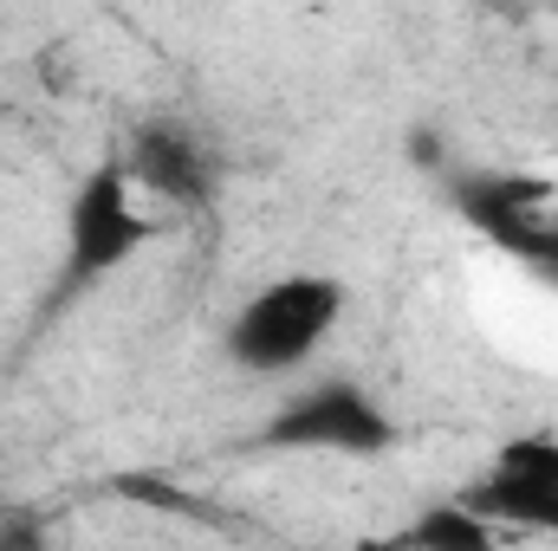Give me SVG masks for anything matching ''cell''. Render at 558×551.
I'll list each match as a JSON object with an SVG mask.
<instances>
[{
	"mask_svg": "<svg viewBox=\"0 0 558 551\" xmlns=\"http://www.w3.org/2000/svg\"><path fill=\"white\" fill-rule=\"evenodd\" d=\"M351 318V285L318 267H286L260 279L221 325V357L254 377V383H286L325 357V344Z\"/></svg>",
	"mask_w": 558,
	"mask_h": 551,
	"instance_id": "cell-2",
	"label": "cell"
},
{
	"mask_svg": "<svg viewBox=\"0 0 558 551\" xmlns=\"http://www.w3.org/2000/svg\"><path fill=\"white\" fill-rule=\"evenodd\" d=\"M279 454H338V461H371V454H390L397 441V421L390 409L351 383V377H325V383H305L299 396H286L260 434Z\"/></svg>",
	"mask_w": 558,
	"mask_h": 551,
	"instance_id": "cell-3",
	"label": "cell"
},
{
	"mask_svg": "<svg viewBox=\"0 0 558 551\" xmlns=\"http://www.w3.org/2000/svg\"><path fill=\"white\" fill-rule=\"evenodd\" d=\"M169 201L137 175V162L118 149V156H98L72 195H65V215H59V279L52 292L59 298H85L98 292L105 279L131 273L143 254L162 241L169 228Z\"/></svg>",
	"mask_w": 558,
	"mask_h": 551,
	"instance_id": "cell-1",
	"label": "cell"
}]
</instances>
